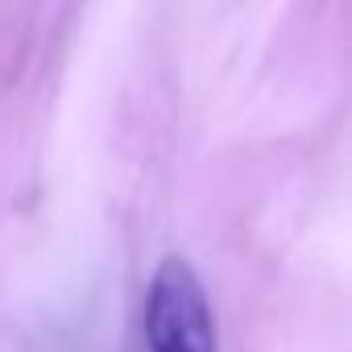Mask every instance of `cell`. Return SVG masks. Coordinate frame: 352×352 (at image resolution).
<instances>
[{
    "label": "cell",
    "mask_w": 352,
    "mask_h": 352,
    "mask_svg": "<svg viewBox=\"0 0 352 352\" xmlns=\"http://www.w3.org/2000/svg\"><path fill=\"white\" fill-rule=\"evenodd\" d=\"M141 340L145 352H216L212 302L191 261L166 257L153 270L145 286Z\"/></svg>",
    "instance_id": "obj_1"
}]
</instances>
